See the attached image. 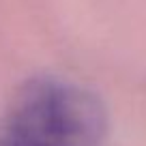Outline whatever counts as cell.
Here are the masks:
<instances>
[{
	"label": "cell",
	"mask_w": 146,
	"mask_h": 146,
	"mask_svg": "<svg viewBox=\"0 0 146 146\" xmlns=\"http://www.w3.org/2000/svg\"><path fill=\"white\" fill-rule=\"evenodd\" d=\"M105 135L101 99L58 78L22 84L0 120V146H101Z\"/></svg>",
	"instance_id": "1"
}]
</instances>
